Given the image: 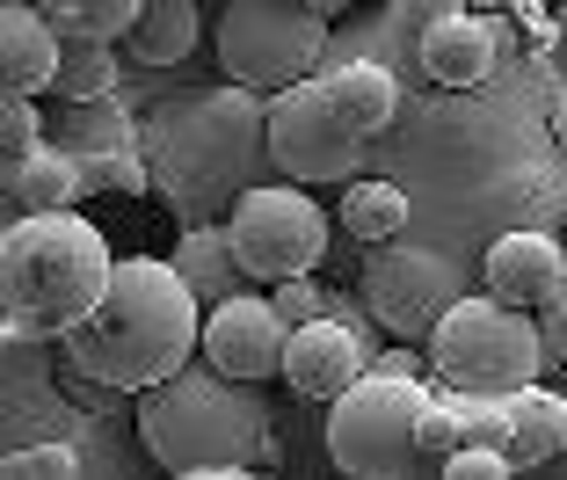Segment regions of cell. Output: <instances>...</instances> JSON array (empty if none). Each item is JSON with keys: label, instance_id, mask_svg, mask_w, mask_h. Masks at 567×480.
<instances>
[{"label": "cell", "instance_id": "cell-1", "mask_svg": "<svg viewBox=\"0 0 567 480\" xmlns=\"http://www.w3.org/2000/svg\"><path fill=\"white\" fill-rule=\"evenodd\" d=\"M73 379L110 386V394H153L161 379L189 371L204 349V298L167 255H124L110 292L73 335H59Z\"/></svg>", "mask_w": 567, "mask_h": 480}, {"label": "cell", "instance_id": "cell-2", "mask_svg": "<svg viewBox=\"0 0 567 480\" xmlns=\"http://www.w3.org/2000/svg\"><path fill=\"white\" fill-rule=\"evenodd\" d=\"M269 161V95L226 81L175 95L146 116V167L153 197L183 226H212L255 190V167Z\"/></svg>", "mask_w": 567, "mask_h": 480}, {"label": "cell", "instance_id": "cell-3", "mask_svg": "<svg viewBox=\"0 0 567 480\" xmlns=\"http://www.w3.org/2000/svg\"><path fill=\"white\" fill-rule=\"evenodd\" d=\"M117 277V255L81 212H16L0 233V335L59 343L73 335Z\"/></svg>", "mask_w": 567, "mask_h": 480}, {"label": "cell", "instance_id": "cell-4", "mask_svg": "<svg viewBox=\"0 0 567 480\" xmlns=\"http://www.w3.org/2000/svg\"><path fill=\"white\" fill-rule=\"evenodd\" d=\"M138 437L167 473H212V466L269 459L277 430L248 379H226L218 365H189L138 394Z\"/></svg>", "mask_w": 567, "mask_h": 480}, {"label": "cell", "instance_id": "cell-5", "mask_svg": "<svg viewBox=\"0 0 567 480\" xmlns=\"http://www.w3.org/2000/svg\"><path fill=\"white\" fill-rule=\"evenodd\" d=\"M430 386L408 365H371L350 394L328 400V459L342 480H436L444 466L422 459L415 415Z\"/></svg>", "mask_w": 567, "mask_h": 480}, {"label": "cell", "instance_id": "cell-6", "mask_svg": "<svg viewBox=\"0 0 567 480\" xmlns=\"http://www.w3.org/2000/svg\"><path fill=\"white\" fill-rule=\"evenodd\" d=\"M553 365L546 335L524 306H502L495 292H466L430 335V371L451 394H524Z\"/></svg>", "mask_w": 567, "mask_h": 480}, {"label": "cell", "instance_id": "cell-7", "mask_svg": "<svg viewBox=\"0 0 567 480\" xmlns=\"http://www.w3.org/2000/svg\"><path fill=\"white\" fill-rule=\"evenodd\" d=\"M320 59H328V16H313L306 0H234L218 16V67L255 95L313 81Z\"/></svg>", "mask_w": 567, "mask_h": 480}, {"label": "cell", "instance_id": "cell-8", "mask_svg": "<svg viewBox=\"0 0 567 480\" xmlns=\"http://www.w3.org/2000/svg\"><path fill=\"white\" fill-rule=\"evenodd\" d=\"M226 241H234L240 269L255 284H284V277H313L328 255V218L306 197V183H255L248 197L226 212Z\"/></svg>", "mask_w": 567, "mask_h": 480}, {"label": "cell", "instance_id": "cell-9", "mask_svg": "<svg viewBox=\"0 0 567 480\" xmlns=\"http://www.w3.org/2000/svg\"><path fill=\"white\" fill-rule=\"evenodd\" d=\"M357 161H364V139L342 124L320 73L269 95V167H284L291 183H357Z\"/></svg>", "mask_w": 567, "mask_h": 480}, {"label": "cell", "instance_id": "cell-10", "mask_svg": "<svg viewBox=\"0 0 567 480\" xmlns=\"http://www.w3.org/2000/svg\"><path fill=\"white\" fill-rule=\"evenodd\" d=\"M466 298V269L451 263L444 248H393L385 241L364 269V306L385 335H401V343H430L436 320L451 314Z\"/></svg>", "mask_w": 567, "mask_h": 480}, {"label": "cell", "instance_id": "cell-11", "mask_svg": "<svg viewBox=\"0 0 567 480\" xmlns=\"http://www.w3.org/2000/svg\"><path fill=\"white\" fill-rule=\"evenodd\" d=\"M51 146L73 153L87 197H146V190H153L146 124H132V110H117V95L66 102V110H59V124H51Z\"/></svg>", "mask_w": 567, "mask_h": 480}, {"label": "cell", "instance_id": "cell-12", "mask_svg": "<svg viewBox=\"0 0 567 480\" xmlns=\"http://www.w3.org/2000/svg\"><path fill=\"white\" fill-rule=\"evenodd\" d=\"M284 349H291V320L277 314V298L234 292L226 306L204 314V365H218L226 379H284Z\"/></svg>", "mask_w": 567, "mask_h": 480}, {"label": "cell", "instance_id": "cell-13", "mask_svg": "<svg viewBox=\"0 0 567 480\" xmlns=\"http://www.w3.org/2000/svg\"><path fill=\"white\" fill-rule=\"evenodd\" d=\"M481 292H495L502 306H524L538 314L553 292H567V241L560 233H538V226H517L502 233L481 263Z\"/></svg>", "mask_w": 567, "mask_h": 480}, {"label": "cell", "instance_id": "cell-14", "mask_svg": "<svg viewBox=\"0 0 567 480\" xmlns=\"http://www.w3.org/2000/svg\"><path fill=\"white\" fill-rule=\"evenodd\" d=\"M364 357L371 343L350 328V320H306V328H291V349H284V386L306 400H334V394H350L357 379H364Z\"/></svg>", "mask_w": 567, "mask_h": 480}, {"label": "cell", "instance_id": "cell-15", "mask_svg": "<svg viewBox=\"0 0 567 480\" xmlns=\"http://www.w3.org/2000/svg\"><path fill=\"white\" fill-rule=\"evenodd\" d=\"M59 59H66V30L37 0H8L0 8V95H51Z\"/></svg>", "mask_w": 567, "mask_h": 480}, {"label": "cell", "instance_id": "cell-16", "mask_svg": "<svg viewBox=\"0 0 567 480\" xmlns=\"http://www.w3.org/2000/svg\"><path fill=\"white\" fill-rule=\"evenodd\" d=\"M422 73H430L436 88H481L487 73H495V59H502V44H495V22L487 16H444L430 37H422Z\"/></svg>", "mask_w": 567, "mask_h": 480}, {"label": "cell", "instance_id": "cell-17", "mask_svg": "<svg viewBox=\"0 0 567 480\" xmlns=\"http://www.w3.org/2000/svg\"><path fill=\"white\" fill-rule=\"evenodd\" d=\"M320 81H328V102L342 110V124H350L357 139L393 132V116H401V81H393L379 59H350V67H328Z\"/></svg>", "mask_w": 567, "mask_h": 480}, {"label": "cell", "instance_id": "cell-18", "mask_svg": "<svg viewBox=\"0 0 567 480\" xmlns=\"http://www.w3.org/2000/svg\"><path fill=\"white\" fill-rule=\"evenodd\" d=\"M87 197L81 167H73L66 146H37L22 153V161H8V212H73V204Z\"/></svg>", "mask_w": 567, "mask_h": 480}, {"label": "cell", "instance_id": "cell-19", "mask_svg": "<svg viewBox=\"0 0 567 480\" xmlns=\"http://www.w3.org/2000/svg\"><path fill=\"white\" fill-rule=\"evenodd\" d=\"M167 263L189 277V292H197L204 306H226V298L248 284L234 241H226V218H212V226H183V241H175V255H167Z\"/></svg>", "mask_w": 567, "mask_h": 480}, {"label": "cell", "instance_id": "cell-20", "mask_svg": "<svg viewBox=\"0 0 567 480\" xmlns=\"http://www.w3.org/2000/svg\"><path fill=\"white\" fill-rule=\"evenodd\" d=\"M197 0H146V16L132 22V59L138 67H175V59H189L197 51Z\"/></svg>", "mask_w": 567, "mask_h": 480}, {"label": "cell", "instance_id": "cell-21", "mask_svg": "<svg viewBox=\"0 0 567 480\" xmlns=\"http://www.w3.org/2000/svg\"><path fill=\"white\" fill-rule=\"evenodd\" d=\"M509 408H517V445H509V459H517V466L567 459V400L560 394L524 386V394H509Z\"/></svg>", "mask_w": 567, "mask_h": 480}, {"label": "cell", "instance_id": "cell-22", "mask_svg": "<svg viewBox=\"0 0 567 480\" xmlns=\"http://www.w3.org/2000/svg\"><path fill=\"white\" fill-rule=\"evenodd\" d=\"M102 95H117V44H102V37H66L51 102H102Z\"/></svg>", "mask_w": 567, "mask_h": 480}, {"label": "cell", "instance_id": "cell-23", "mask_svg": "<svg viewBox=\"0 0 567 480\" xmlns=\"http://www.w3.org/2000/svg\"><path fill=\"white\" fill-rule=\"evenodd\" d=\"M342 226H350L364 248L401 241V226H408V190H393V183H350V190H342Z\"/></svg>", "mask_w": 567, "mask_h": 480}, {"label": "cell", "instance_id": "cell-24", "mask_svg": "<svg viewBox=\"0 0 567 480\" xmlns=\"http://www.w3.org/2000/svg\"><path fill=\"white\" fill-rule=\"evenodd\" d=\"M66 37H102V44H124L132 22L146 16V0H37Z\"/></svg>", "mask_w": 567, "mask_h": 480}, {"label": "cell", "instance_id": "cell-25", "mask_svg": "<svg viewBox=\"0 0 567 480\" xmlns=\"http://www.w3.org/2000/svg\"><path fill=\"white\" fill-rule=\"evenodd\" d=\"M458 415H466V445L473 451H509L517 445V408H509V394H466Z\"/></svg>", "mask_w": 567, "mask_h": 480}, {"label": "cell", "instance_id": "cell-26", "mask_svg": "<svg viewBox=\"0 0 567 480\" xmlns=\"http://www.w3.org/2000/svg\"><path fill=\"white\" fill-rule=\"evenodd\" d=\"M415 445H422V459H436V466H444L451 451H466V415H458V400H444V394L422 400V415H415Z\"/></svg>", "mask_w": 567, "mask_h": 480}, {"label": "cell", "instance_id": "cell-27", "mask_svg": "<svg viewBox=\"0 0 567 480\" xmlns=\"http://www.w3.org/2000/svg\"><path fill=\"white\" fill-rule=\"evenodd\" d=\"M44 110H37V95H0V161H22V153L44 146Z\"/></svg>", "mask_w": 567, "mask_h": 480}, {"label": "cell", "instance_id": "cell-28", "mask_svg": "<svg viewBox=\"0 0 567 480\" xmlns=\"http://www.w3.org/2000/svg\"><path fill=\"white\" fill-rule=\"evenodd\" d=\"M0 480H81V451L73 445H22V451H8Z\"/></svg>", "mask_w": 567, "mask_h": 480}, {"label": "cell", "instance_id": "cell-29", "mask_svg": "<svg viewBox=\"0 0 567 480\" xmlns=\"http://www.w3.org/2000/svg\"><path fill=\"white\" fill-rule=\"evenodd\" d=\"M444 16H466V0H393V37L408 44V59L422 51V37H430ZM415 67H422V59H415Z\"/></svg>", "mask_w": 567, "mask_h": 480}, {"label": "cell", "instance_id": "cell-30", "mask_svg": "<svg viewBox=\"0 0 567 480\" xmlns=\"http://www.w3.org/2000/svg\"><path fill=\"white\" fill-rule=\"evenodd\" d=\"M269 298H277V314L291 320V328H306V320H328V292H320L313 277H284Z\"/></svg>", "mask_w": 567, "mask_h": 480}, {"label": "cell", "instance_id": "cell-31", "mask_svg": "<svg viewBox=\"0 0 567 480\" xmlns=\"http://www.w3.org/2000/svg\"><path fill=\"white\" fill-rule=\"evenodd\" d=\"M436 480H517V459H509V451H451L444 459V473Z\"/></svg>", "mask_w": 567, "mask_h": 480}, {"label": "cell", "instance_id": "cell-32", "mask_svg": "<svg viewBox=\"0 0 567 480\" xmlns=\"http://www.w3.org/2000/svg\"><path fill=\"white\" fill-rule=\"evenodd\" d=\"M538 335H546L553 365H567V292H553L546 306H538Z\"/></svg>", "mask_w": 567, "mask_h": 480}, {"label": "cell", "instance_id": "cell-33", "mask_svg": "<svg viewBox=\"0 0 567 480\" xmlns=\"http://www.w3.org/2000/svg\"><path fill=\"white\" fill-rule=\"evenodd\" d=\"M546 67L567 81V0H560V16H553V37H546Z\"/></svg>", "mask_w": 567, "mask_h": 480}, {"label": "cell", "instance_id": "cell-34", "mask_svg": "<svg viewBox=\"0 0 567 480\" xmlns=\"http://www.w3.org/2000/svg\"><path fill=\"white\" fill-rule=\"evenodd\" d=\"M167 480H255V466H212V473H167Z\"/></svg>", "mask_w": 567, "mask_h": 480}, {"label": "cell", "instance_id": "cell-35", "mask_svg": "<svg viewBox=\"0 0 567 480\" xmlns=\"http://www.w3.org/2000/svg\"><path fill=\"white\" fill-rule=\"evenodd\" d=\"M306 8H313V16H328V22H334V16H342V8H350V0H306Z\"/></svg>", "mask_w": 567, "mask_h": 480}, {"label": "cell", "instance_id": "cell-36", "mask_svg": "<svg viewBox=\"0 0 567 480\" xmlns=\"http://www.w3.org/2000/svg\"><path fill=\"white\" fill-rule=\"evenodd\" d=\"M553 139L567 146V95H560V110H553Z\"/></svg>", "mask_w": 567, "mask_h": 480}, {"label": "cell", "instance_id": "cell-37", "mask_svg": "<svg viewBox=\"0 0 567 480\" xmlns=\"http://www.w3.org/2000/svg\"><path fill=\"white\" fill-rule=\"evenodd\" d=\"M379 8H393V0H379Z\"/></svg>", "mask_w": 567, "mask_h": 480}, {"label": "cell", "instance_id": "cell-38", "mask_svg": "<svg viewBox=\"0 0 567 480\" xmlns=\"http://www.w3.org/2000/svg\"><path fill=\"white\" fill-rule=\"evenodd\" d=\"M546 8H553V0H546Z\"/></svg>", "mask_w": 567, "mask_h": 480}, {"label": "cell", "instance_id": "cell-39", "mask_svg": "<svg viewBox=\"0 0 567 480\" xmlns=\"http://www.w3.org/2000/svg\"><path fill=\"white\" fill-rule=\"evenodd\" d=\"M560 241H567V233H560Z\"/></svg>", "mask_w": 567, "mask_h": 480}]
</instances>
